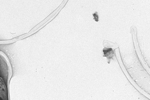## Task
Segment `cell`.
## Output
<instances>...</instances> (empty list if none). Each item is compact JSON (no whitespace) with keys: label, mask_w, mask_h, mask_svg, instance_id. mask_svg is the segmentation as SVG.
I'll return each mask as SVG.
<instances>
[]
</instances>
